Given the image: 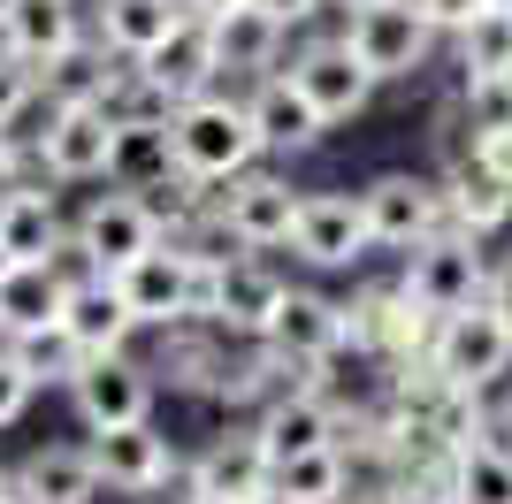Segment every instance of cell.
<instances>
[{
  "label": "cell",
  "instance_id": "cell-1",
  "mask_svg": "<svg viewBox=\"0 0 512 504\" xmlns=\"http://www.w3.org/2000/svg\"><path fill=\"white\" fill-rule=\"evenodd\" d=\"M169 138H176V161L192 168V176H207L214 191L230 184V176H245L253 161H268L260 130H253V107L237 100V92H192L169 115Z\"/></svg>",
  "mask_w": 512,
  "mask_h": 504
},
{
  "label": "cell",
  "instance_id": "cell-2",
  "mask_svg": "<svg viewBox=\"0 0 512 504\" xmlns=\"http://www.w3.org/2000/svg\"><path fill=\"white\" fill-rule=\"evenodd\" d=\"M207 283H214V260H199L184 237H161L115 275L123 306L138 314V329H176V321H199L207 314Z\"/></svg>",
  "mask_w": 512,
  "mask_h": 504
},
{
  "label": "cell",
  "instance_id": "cell-3",
  "mask_svg": "<svg viewBox=\"0 0 512 504\" xmlns=\"http://www.w3.org/2000/svg\"><path fill=\"white\" fill-rule=\"evenodd\" d=\"M406 298L421 306V314H459V306H474V298H490V260H482V237L459 230V222H444V230H428L421 245H406Z\"/></svg>",
  "mask_w": 512,
  "mask_h": 504
},
{
  "label": "cell",
  "instance_id": "cell-4",
  "mask_svg": "<svg viewBox=\"0 0 512 504\" xmlns=\"http://www.w3.org/2000/svg\"><path fill=\"white\" fill-rule=\"evenodd\" d=\"M352 54H360V69L375 84H406V77H421L428 69V54H436V23L413 8V0H367V8H352L344 16V31H337Z\"/></svg>",
  "mask_w": 512,
  "mask_h": 504
},
{
  "label": "cell",
  "instance_id": "cell-5",
  "mask_svg": "<svg viewBox=\"0 0 512 504\" xmlns=\"http://www.w3.org/2000/svg\"><path fill=\"white\" fill-rule=\"evenodd\" d=\"M421 367H436L444 382H467V390H497L512 375V321L497 314L490 298H474V306L436 321Z\"/></svg>",
  "mask_w": 512,
  "mask_h": 504
},
{
  "label": "cell",
  "instance_id": "cell-6",
  "mask_svg": "<svg viewBox=\"0 0 512 504\" xmlns=\"http://www.w3.org/2000/svg\"><path fill=\"white\" fill-rule=\"evenodd\" d=\"M115 138L123 130L107 123V107H46L39 100L31 153H39L46 184H107L115 176Z\"/></svg>",
  "mask_w": 512,
  "mask_h": 504
},
{
  "label": "cell",
  "instance_id": "cell-7",
  "mask_svg": "<svg viewBox=\"0 0 512 504\" xmlns=\"http://www.w3.org/2000/svg\"><path fill=\"white\" fill-rule=\"evenodd\" d=\"M428 336H436V314L413 306L406 283H367V291L344 298V344L375 352L383 367H421Z\"/></svg>",
  "mask_w": 512,
  "mask_h": 504
},
{
  "label": "cell",
  "instance_id": "cell-8",
  "mask_svg": "<svg viewBox=\"0 0 512 504\" xmlns=\"http://www.w3.org/2000/svg\"><path fill=\"white\" fill-rule=\"evenodd\" d=\"M146 245H161V222H153V207L130 184L85 199V214L69 222V260H77V268H100V275H123Z\"/></svg>",
  "mask_w": 512,
  "mask_h": 504
},
{
  "label": "cell",
  "instance_id": "cell-9",
  "mask_svg": "<svg viewBox=\"0 0 512 504\" xmlns=\"http://www.w3.org/2000/svg\"><path fill=\"white\" fill-rule=\"evenodd\" d=\"M360 214H367V237L383 252H406L421 245L428 230H444V184L436 176H413V168H383V176H367L360 184Z\"/></svg>",
  "mask_w": 512,
  "mask_h": 504
},
{
  "label": "cell",
  "instance_id": "cell-10",
  "mask_svg": "<svg viewBox=\"0 0 512 504\" xmlns=\"http://www.w3.org/2000/svg\"><path fill=\"white\" fill-rule=\"evenodd\" d=\"M299 199H306V191L291 184L283 168H260V161L214 191V207H222V222H230V237H237L245 252H276V245H291Z\"/></svg>",
  "mask_w": 512,
  "mask_h": 504
},
{
  "label": "cell",
  "instance_id": "cell-11",
  "mask_svg": "<svg viewBox=\"0 0 512 504\" xmlns=\"http://www.w3.org/2000/svg\"><path fill=\"white\" fill-rule=\"evenodd\" d=\"M153 390H161L153 359H130V344H123V352H92L77 367L69 405H77L85 428H123V420H153Z\"/></svg>",
  "mask_w": 512,
  "mask_h": 504
},
{
  "label": "cell",
  "instance_id": "cell-12",
  "mask_svg": "<svg viewBox=\"0 0 512 504\" xmlns=\"http://www.w3.org/2000/svg\"><path fill=\"white\" fill-rule=\"evenodd\" d=\"M184 489L199 504H276V459L260 451L253 428H230L184 466Z\"/></svg>",
  "mask_w": 512,
  "mask_h": 504
},
{
  "label": "cell",
  "instance_id": "cell-13",
  "mask_svg": "<svg viewBox=\"0 0 512 504\" xmlns=\"http://www.w3.org/2000/svg\"><path fill=\"white\" fill-rule=\"evenodd\" d=\"M291 252L306 268L337 275V268H360L375 237H367V214H360V191H306L299 199V222H291Z\"/></svg>",
  "mask_w": 512,
  "mask_h": 504
},
{
  "label": "cell",
  "instance_id": "cell-14",
  "mask_svg": "<svg viewBox=\"0 0 512 504\" xmlns=\"http://www.w3.org/2000/svg\"><path fill=\"white\" fill-rule=\"evenodd\" d=\"M283 69H291V84L321 107V123H329V130H337V123H360L367 107H375V92H383V84L360 69V54H352L344 39H306Z\"/></svg>",
  "mask_w": 512,
  "mask_h": 504
},
{
  "label": "cell",
  "instance_id": "cell-15",
  "mask_svg": "<svg viewBox=\"0 0 512 504\" xmlns=\"http://www.w3.org/2000/svg\"><path fill=\"white\" fill-rule=\"evenodd\" d=\"M92 466H100V482L115 497H153V489H169L184 474L176 459V443L153 428V420H123V428H92Z\"/></svg>",
  "mask_w": 512,
  "mask_h": 504
},
{
  "label": "cell",
  "instance_id": "cell-16",
  "mask_svg": "<svg viewBox=\"0 0 512 504\" xmlns=\"http://www.w3.org/2000/svg\"><path fill=\"white\" fill-rule=\"evenodd\" d=\"M253 436L268 459H299V451H321V443H344V405L321 390V382H291L260 405Z\"/></svg>",
  "mask_w": 512,
  "mask_h": 504
},
{
  "label": "cell",
  "instance_id": "cell-17",
  "mask_svg": "<svg viewBox=\"0 0 512 504\" xmlns=\"http://www.w3.org/2000/svg\"><path fill=\"white\" fill-rule=\"evenodd\" d=\"M260 344L291 367V375H314L321 359L344 344V306L337 298H321V291H283V306L268 314V329H260Z\"/></svg>",
  "mask_w": 512,
  "mask_h": 504
},
{
  "label": "cell",
  "instance_id": "cell-18",
  "mask_svg": "<svg viewBox=\"0 0 512 504\" xmlns=\"http://www.w3.org/2000/svg\"><path fill=\"white\" fill-rule=\"evenodd\" d=\"M283 283L268 260H253V252H230V260H214V283H207V314L214 329H230V336H260L268 329V314L283 306Z\"/></svg>",
  "mask_w": 512,
  "mask_h": 504
},
{
  "label": "cell",
  "instance_id": "cell-19",
  "mask_svg": "<svg viewBox=\"0 0 512 504\" xmlns=\"http://www.w3.org/2000/svg\"><path fill=\"white\" fill-rule=\"evenodd\" d=\"M245 107H253V130H260V153H268V161H291V153H314L321 138H329V123H321V107L306 100L299 84H291V69H268V77H253Z\"/></svg>",
  "mask_w": 512,
  "mask_h": 504
},
{
  "label": "cell",
  "instance_id": "cell-20",
  "mask_svg": "<svg viewBox=\"0 0 512 504\" xmlns=\"http://www.w3.org/2000/svg\"><path fill=\"white\" fill-rule=\"evenodd\" d=\"M230 344H245V336L214 329V321H176V329H161V352H153V375L169 382V390H192V398H214L222 390V375H230Z\"/></svg>",
  "mask_w": 512,
  "mask_h": 504
},
{
  "label": "cell",
  "instance_id": "cell-21",
  "mask_svg": "<svg viewBox=\"0 0 512 504\" xmlns=\"http://www.w3.org/2000/svg\"><path fill=\"white\" fill-rule=\"evenodd\" d=\"M62 321H69V336H77L85 352H123L130 336H138V314L123 306L115 275H100V268H77V275H69Z\"/></svg>",
  "mask_w": 512,
  "mask_h": 504
},
{
  "label": "cell",
  "instance_id": "cell-22",
  "mask_svg": "<svg viewBox=\"0 0 512 504\" xmlns=\"http://www.w3.org/2000/svg\"><path fill=\"white\" fill-rule=\"evenodd\" d=\"M138 62H146V77L161 84L176 107L192 100V92H214V77H222V54H214V23H207V16H184L169 39L153 46V54H138Z\"/></svg>",
  "mask_w": 512,
  "mask_h": 504
},
{
  "label": "cell",
  "instance_id": "cell-23",
  "mask_svg": "<svg viewBox=\"0 0 512 504\" xmlns=\"http://www.w3.org/2000/svg\"><path fill=\"white\" fill-rule=\"evenodd\" d=\"M69 275H77V260H8V275H0V336L16 329H39V321L62 314L69 298Z\"/></svg>",
  "mask_w": 512,
  "mask_h": 504
},
{
  "label": "cell",
  "instance_id": "cell-24",
  "mask_svg": "<svg viewBox=\"0 0 512 504\" xmlns=\"http://www.w3.org/2000/svg\"><path fill=\"white\" fill-rule=\"evenodd\" d=\"M436 184H444V214L459 222V230L490 237V230H505V222H512V184H497V176L474 161L467 146L444 161V176H436Z\"/></svg>",
  "mask_w": 512,
  "mask_h": 504
},
{
  "label": "cell",
  "instance_id": "cell-25",
  "mask_svg": "<svg viewBox=\"0 0 512 504\" xmlns=\"http://www.w3.org/2000/svg\"><path fill=\"white\" fill-rule=\"evenodd\" d=\"M16 489L31 504H92L100 497V466H92V443H46L16 466Z\"/></svg>",
  "mask_w": 512,
  "mask_h": 504
},
{
  "label": "cell",
  "instance_id": "cell-26",
  "mask_svg": "<svg viewBox=\"0 0 512 504\" xmlns=\"http://www.w3.org/2000/svg\"><path fill=\"white\" fill-rule=\"evenodd\" d=\"M283 31L268 8H253V0H237L230 16H214V54H222V77H268V69H283Z\"/></svg>",
  "mask_w": 512,
  "mask_h": 504
},
{
  "label": "cell",
  "instance_id": "cell-27",
  "mask_svg": "<svg viewBox=\"0 0 512 504\" xmlns=\"http://www.w3.org/2000/svg\"><path fill=\"white\" fill-rule=\"evenodd\" d=\"M115 62H123V54H107V46L85 31V39H69L62 54H46V62H39V100L46 107H100Z\"/></svg>",
  "mask_w": 512,
  "mask_h": 504
},
{
  "label": "cell",
  "instance_id": "cell-28",
  "mask_svg": "<svg viewBox=\"0 0 512 504\" xmlns=\"http://www.w3.org/2000/svg\"><path fill=\"white\" fill-rule=\"evenodd\" d=\"M0 252H8V260H62V252H69V222H62V207H54V191H46V184L8 191Z\"/></svg>",
  "mask_w": 512,
  "mask_h": 504
},
{
  "label": "cell",
  "instance_id": "cell-29",
  "mask_svg": "<svg viewBox=\"0 0 512 504\" xmlns=\"http://www.w3.org/2000/svg\"><path fill=\"white\" fill-rule=\"evenodd\" d=\"M92 16L77 0H8L0 8V39L16 46L23 62H46V54H62L69 39H85Z\"/></svg>",
  "mask_w": 512,
  "mask_h": 504
},
{
  "label": "cell",
  "instance_id": "cell-30",
  "mask_svg": "<svg viewBox=\"0 0 512 504\" xmlns=\"http://www.w3.org/2000/svg\"><path fill=\"white\" fill-rule=\"evenodd\" d=\"M176 23H184V0H100V8H92V39H100L107 54L138 62V54H153V46L169 39Z\"/></svg>",
  "mask_w": 512,
  "mask_h": 504
},
{
  "label": "cell",
  "instance_id": "cell-31",
  "mask_svg": "<svg viewBox=\"0 0 512 504\" xmlns=\"http://www.w3.org/2000/svg\"><path fill=\"white\" fill-rule=\"evenodd\" d=\"M344 497H352V451L344 443L276 459V504H344Z\"/></svg>",
  "mask_w": 512,
  "mask_h": 504
},
{
  "label": "cell",
  "instance_id": "cell-32",
  "mask_svg": "<svg viewBox=\"0 0 512 504\" xmlns=\"http://www.w3.org/2000/svg\"><path fill=\"white\" fill-rule=\"evenodd\" d=\"M0 344H8V352L23 359V375L39 382V390H69V382H77V367H85V344H77V336H69V321L54 314V321H39V329H16V336H0Z\"/></svg>",
  "mask_w": 512,
  "mask_h": 504
},
{
  "label": "cell",
  "instance_id": "cell-33",
  "mask_svg": "<svg viewBox=\"0 0 512 504\" xmlns=\"http://www.w3.org/2000/svg\"><path fill=\"white\" fill-rule=\"evenodd\" d=\"M451 504H512V443L482 436L451 451Z\"/></svg>",
  "mask_w": 512,
  "mask_h": 504
},
{
  "label": "cell",
  "instance_id": "cell-34",
  "mask_svg": "<svg viewBox=\"0 0 512 504\" xmlns=\"http://www.w3.org/2000/svg\"><path fill=\"white\" fill-rule=\"evenodd\" d=\"M100 107H107V123H115V130H130V123H169V115H176V100L146 77V62H115Z\"/></svg>",
  "mask_w": 512,
  "mask_h": 504
},
{
  "label": "cell",
  "instance_id": "cell-35",
  "mask_svg": "<svg viewBox=\"0 0 512 504\" xmlns=\"http://www.w3.org/2000/svg\"><path fill=\"white\" fill-rule=\"evenodd\" d=\"M169 168H176V138H169V123H130L123 138H115V184L146 191L153 176H169Z\"/></svg>",
  "mask_w": 512,
  "mask_h": 504
},
{
  "label": "cell",
  "instance_id": "cell-36",
  "mask_svg": "<svg viewBox=\"0 0 512 504\" xmlns=\"http://www.w3.org/2000/svg\"><path fill=\"white\" fill-rule=\"evenodd\" d=\"M512 69V8H482L459 31V77H497Z\"/></svg>",
  "mask_w": 512,
  "mask_h": 504
},
{
  "label": "cell",
  "instance_id": "cell-37",
  "mask_svg": "<svg viewBox=\"0 0 512 504\" xmlns=\"http://www.w3.org/2000/svg\"><path fill=\"white\" fill-rule=\"evenodd\" d=\"M459 115H467V138L474 130H512V69H497V77H459Z\"/></svg>",
  "mask_w": 512,
  "mask_h": 504
},
{
  "label": "cell",
  "instance_id": "cell-38",
  "mask_svg": "<svg viewBox=\"0 0 512 504\" xmlns=\"http://www.w3.org/2000/svg\"><path fill=\"white\" fill-rule=\"evenodd\" d=\"M23 115H39V62H23L16 46L0 39V123L16 130Z\"/></svg>",
  "mask_w": 512,
  "mask_h": 504
},
{
  "label": "cell",
  "instance_id": "cell-39",
  "mask_svg": "<svg viewBox=\"0 0 512 504\" xmlns=\"http://www.w3.org/2000/svg\"><path fill=\"white\" fill-rule=\"evenodd\" d=\"M31 398H39V382L23 375V359L8 352V344H0V428H16V420H23V405H31Z\"/></svg>",
  "mask_w": 512,
  "mask_h": 504
},
{
  "label": "cell",
  "instance_id": "cell-40",
  "mask_svg": "<svg viewBox=\"0 0 512 504\" xmlns=\"http://www.w3.org/2000/svg\"><path fill=\"white\" fill-rule=\"evenodd\" d=\"M413 8H421V16L436 23L444 39H459V31H467V23L482 16V8H497V0H413Z\"/></svg>",
  "mask_w": 512,
  "mask_h": 504
},
{
  "label": "cell",
  "instance_id": "cell-41",
  "mask_svg": "<svg viewBox=\"0 0 512 504\" xmlns=\"http://www.w3.org/2000/svg\"><path fill=\"white\" fill-rule=\"evenodd\" d=\"M467 153H474L482 168H490L497 184H512V130H474V138H467Z\"/></svg>",
  "mask_w": 512,
  "mask_h": 504
},
{
  "label": "cell",
  "instance_id": "cell-42",
  "mask_svg": "<svg viewBox=\"0 0 512 504\" xmlns=\"http://www.w3.org/2000/svg\"><path fill=\"white\" fill-rule=\"evenodd\" d=\"M253 8H268V16H276L283 31H291V23H314L321 8H329V0H253Z\"/></svg>",
  "mask_w": 512,
  "mask_h": 504
},
{
  "label": "cell",
  "instance_id": "cell-43",
  "mask_svg": "<svg viewBox=\"0 0 512 504\" xmlns=\"http://www.w3.org/2000/svg\"><path fill=\"white\" fill-rule=\"evenodd\" d=\"M490 436H497V443H512V375L490 390Z\"/></svg>",
  "mask_w": 512,
  "mask_h": 504
},
{
  "label": "cell",
  "instance_id": "cell-44",
  "mask_svg": "<svg viewBox=\"0 0 512 504\" xmlns=\"http://www.w3.org/2000/svg\"><path fill=\"white\" fill-rule=\"evenodd\" d=\"M490 306L512 321V260H505V268H490Z\"/></svg>",
  "mask_w": 512,
  "mask_h": 504
},
{
  "label": "cell",
  "instance_id": "cell-45",
  "mask_svg": "<svg viewBox=\"0 0 512 504\" xmlns=\"http://www.w3.org/2000/svg\"><path fill=\"white\" fill-rule=\"evenodd\" d=\"M230 8H237V0H184V16H207V23H214V16H230Z\"/></svg>",
  "mask_w": 512,
  "mask_h": 504
},
{
  "label": "cell",
  "instance_id": "cell-46",
  "mask_svg": "<svg viewBox=\"0 0 512 504\" xmlns=\"http://www.w3.org/2000/svg\"><path fill=\"white\" fill-rule=\"evenodd\" d=\"M8 497H16V474H8V466H0V504H8Z\"/></svg>",
  "mask_w": 512,
  "mask_h": 504
},
{
  "label": "cell",
  "instance_id": "cell-47",
  "mask_svg": "<svg viewBox=\"0 0 512 504\" xmlns=\"http://www.w3.org/2000/svg\"><path fill=\"white\" fill-rule=\"evenodd\" d=\"M329 8H344V16H352V8H367V0H329Z\"/></svg>",
  "mask_w": 512,
  "mask_h": 504
},
{
  "label": "cell",
  "instance_id": "cell-48",
  "mask_svg": "<svg viewBox=\"0 0 512 504\" xmlns=\"http://www.w3.org/2000/svg\"><path fill=\"white\" fill-rule=\"evenodd\" d=\"M0 214H8V184H0Z\"/></svg>",
  "mask_w": 512,
  "mask_h": 504
},
{
  "label": "cell",
  "instance_id": "cell-49",
  "mask_svg": "<svg viewBox=\"0 0 512 504\" xmlns=\"http://www.w3.org/2000/svg\"><path fill=\"white\" fill-rule=\"evenodd\" d=\"M8 504H31V497H23V489H16V497H8Z\"/></svg>",
  "mask_w": 512,
  "mask_h": 504
},
{
  "label": "cell",
  "instance_id": "cell-50",
  "mask_svg": "<svg viewBox=\"0 0 512 504\" xmlns=\"http://www.w3.org/2000/svg\"><path fill=\"white\" fill-rule=\"evenodd\" d=\"M0 275H8V252H0Z\"/></svg>",
  "mask_w": 512,
  "mask_h": 504
},
{
  "label": "cell",
  "instance_id": "cell-51",
  "mask_svg": "<svg viewBox=\"0 0 512 504\" xmlns=\"http://www.w3.org/2000/svg\"><path fill=\"white\" fill-rule=\"evenodd\" d=\"M184 504H199V497H192V489H184Z\"/></svg>",
  "mask_w": 512,
  "mask_h": 504
},
{
  "label": "cell",
  "instance_id": "cell-52",
  "mask_svg": "<svg viewBox=\"0 0 512 504\" xmlns=\"http://www.w3.org/2000/svg\"><path fill=\"white\" fill-rule=\"evenodd\" d=\"M497 8H512V0H497Z\"/></svg>",
  "mask_w": 512,
  "mask_h": 504
}]
</instances>
